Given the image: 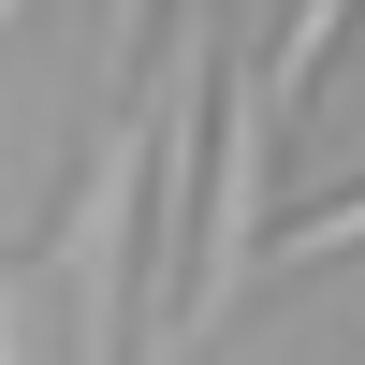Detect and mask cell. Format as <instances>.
<instances>
[{
  "mask_svg": "<svg viewBox=\"0 0 365 365\" xmlns=\"http://www.w3.org/2000/svg\"><path fill=\"white\" fill-rule=\"evenodd\" d=\"M161 205V103H117V132L88 146L73 205H58V263H73V365L132 351V234Z\"/></svg>",
  "mask_w": 365,
  "mask_h": 365,
  "instance_id": "6da1fadb",
  "label": "cell"
},
{
  "mask_svg": "<svg viewBox=\"0 0 365 365\" xmlns=\"http://www.w3.org/2000/svg\"><path fill=\"white\" fill-rule=\"evenodd\" d=\"M351 15H365V0H292V15H278V44H263V88H278V117H292V132L322 117V58L351 44Z\"/></svg>",
  "mask_w": 365,
  "mask_h": 365,
  "instance_id": "7a4b0ae2",
  "label": "cell"
},
{
  "mask_svg": "<svg viewBox=\"0 0 365 365\" xmlns=\"http://www.w3.org/2000/svg\"><path fill=\"white\" fill-rule=\"evenodd\" d=\"M336 249H365V190H351V205H322V220H278V234H263V278H292V263H336Z\"/></svg>",
  "mask_w": 365,
  "mask_h": 365,
  "instance_id": "3957f363",
  "label": "cell"
},
{
  "mask_svg": "<svg viewBox=\"0 0 365 365\" xmlns=\"http://www.w3.org/2000/svg\"><path fill=\"white\" fill-rule=\"evenodd\" d=\"M103 15H117V44H132V29H146V15H161V0H103Z\"/></svg>",
  "mask_w": 365,
  "mask_h": 365,
  "instance_id": "277c9868",
  "label": "cell"
},
{
  "mask_svg": "<svg viewBox=\"0 0 365 365\" xmlns=\"http://www.w3.org/2000/svg\"><path fill=\"white\" fill-rule=\"evenodd\" d=\"M161 365H175V351H161Z\"/></svg>",
  "mask_w": 365,
  "mask_h": 365,
  "instance_id": "5b68a950",
  "label": "cell"
}]
</instances>
